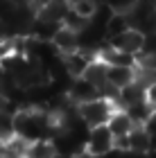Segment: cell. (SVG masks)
Segmentation results:
<instances>
[{
    "mask_svg": "<svg viewBox=\"0 0 156 158\" xmlns=\"http://www.w3.org/2000/svg\"><path fill=\"white\" fill-rule=\"evenodd\" d=\"M127 138H129V152H133V154L150 152V133H147V129L143 124H136L127 133Z\"/></svg>",
    "mask_w": 156,
    "mask_h": 158,
    "instance_id": "obj_7",
    "label": "cell"
},
{
    "mask_svg": "<svg viewBox=\"0 0 156 158\" xmlns=\"http://www.w3.org/2000/svg\"><path fill=\"white\" fill-rule=\"evenodd\" d=\"M68 2H73V0H68Z\"/></svg>",
    "mask_w": 156,
    "mask_h": 158,
    "instance_id": "obj_19",
    "label": "cell"
},
{
    "mask_svg": "<svg viewBox=\"0 0 156 158\" xmlns=\"http://www.w3.org/2000/svg\"><path fill=\"white\" fill-rule=\"evenodd\" d=\"M9 5L20 9V7H32V0H9Z\"/></svg>",
    "mask_w": 156,
    "mask_h": 158,
    "instance_id": "obj_16",
    "label": "cell"
},
{
    "mask_svg": "<svg viewBox=\"0 0 156 158\" xmlns=\"http://www.w3.org/2000/svg\"><path fill=\"white\" fill-rule=\"evenodd\" d=\"M91 131L84 142V154H93V156H104L113 149V133L109 131L106 124L88 127Z\"/></svg>",
    "mask_w": 156,
    "mask_h": 158,
    "instance_id": "obj_2",
    "label": "cell"
},
{
    "mask_svg": "<svg viewBox=\"0 0 156 158\" xmlns=\"http://www.w3.org/2000/svg\"><path fill=\"white\" fill-rule=\"evenodd\" d=\"M66 95L73 104H82V102H88V99L97 97V86H93L84 77H70V86H68Z\"/></svg>",
    "mask_w": 156,
    "mask_h": 158,
    "instance_id": "obj_4",
    "label": "cell"
},
{
    "mask_svg": "<svg viewBox=\"0 0 156 158\" xmlns=\"http://www.w3.org/2000/svg\"><path fill=\"white\" fill-rule=\"evenodd\" d=\"M50 41H52V45L57 48L59 54H66V52L77 50V32L66 27V25H57V30H54Z\"/></svg>",
    "mask_w": 156,
    "mask_h": 158,
    "instance_id": "obj_5",
    "label": "cell"
},
{
    "mask_svg": "<svg viewBox=\"0 0 156 158\" xmlns=\"http://www.w3.org/2000/svg\"><path fill=\"white\" fill-rule=\"evenodd\" d=\"M127 27H131L127 11H111V16L106 18V23H104V39L116 36V34L124 32Z\"/></svg>",
    "mask_w": 156,
    "mask_h": 158,
    "instance_id": "obj_10",
    "label": "cell"
},
{
    "mask_svg": "<svg viewBox=\"0 0 156 158\" xmlns=\"http://www.w3.org/2000/svg\"><path fill=\"white\" fill-rule=\"evenodd\" d=\"M106 66L109 63H104L102 59H91L88 61V66H86V70H84V79H88L93 86H100V84H104L106 81Z\"/></svg>",
    "mask_w": 156,
    "mask_h": 158,
    "instance_id": "obj_12",
    "label": "cell"
},
{
    "mask_svg": "<svg viewBox=\"0 0 156 158\" xmlns=\"http://www.w3.org/2000/svg\"><path fill=\"white\" fill-rule=\"evenodd\" d=\"M88 23V18H84V16H79L77 11H73L68 7V11L63 14V20H61V25H66V27H70V30H75V32H79L84 25Z\"/></svg>",
    "mask_w": 156,
    "mask_h": 158,
    "instance_id": "obj_14",
    "label": "cell"
},
{
    "mask_svg": "<svg viewBox=\"0 0 156 158\" xmlns=\"http://www.w3.org/2000/svg\"><path fill=\"white\" fill-rule=\"evenodd\" d=\"M122 111L129 115V120L133 122V124H143V122L154 113V106L147 102V99H140V102H133L129 106H124Z\"/></svg>",
    "mask_w": 156,
    "mask_h": 158,
    "instance_id": "obj_11",
    "label": "cell"
},
{
    "mask_svg": "<svg viewBox=\"0 0 156 158\" xmlns=\"http://www.w3.org/2000/svg\"><path fill=\"white\" fill-rule=\"evenodd\" d=\"M145 99L152 106H156V81H152L150 86H145Z\"/></svg>",
    "mask_w": 156,
    "mask_h": 158,
    "instance_id": "obj_15",
    "label": "cell"
},
{
    "mask_svg": "<svg viewBox=\"0 0 156 158\" xmlns=\"http://www.w3.org/2000/svg\"><path fill=\"white\" fill-rule=\"evenodd\" d=\"M113 111H116V104H113L111 99H106V97H100V95L88 99V102L77 104V113H79V118L86 127L106 124V120H109V115Z\"/></svg>",
    "mask_w": 156,
    "mask_h": 158,
    "instance_id": "obj_1",
    "label": "cell"
},
{
    "mask_svg": "<svg viewBox=\"0 0 156 158\" xmlns=\"http://www.w3.org/2000/svg\"><path fill=\"white\" fill-rule=\"evenodd\" d=\"M106 127H109V131L113 135H122V133H129L136 124L129 120V115H127L122 109H116L109 115V120H106Z\"/></svg>",
    "mask_w": 156,
    "mask_h": 158,
    "instance_id": "obj_9",
    "label": "cell"
},
{
    "mask_svg": "<svg viewBox=\"0 0 156 158\" xmlns=\"http://www.w3.org/2000/svg\"><path fill=\"white\" fill-rule=\"evenodd\" d=\"M7 36V25H5V20L0 18V39H5Z\"/></svg>",
    "mask_w": 156,
    "mask_h": 158,
    "instance_id": "obj_17",
    "label": "cell"
},
{
    "mask_svg": "<svg viewBox=\"0 0 156 158\" xmlns=\"http://www.w3.org/2000/svg\"><path fill=\"white\" fill-rule=\"evenodd\" d=\"M143 39H145V34L140 30H136V27H127L124 32H120V34H116V36L106 39V43L113 45V48H118V50H124V52L138 54L140 48H143Z\"/></svg>",
    "mask_w": 156,
    "mask_h": 158,
    "instance_id": "obj_3",
    "label": "cell"
},
{
    "mask_svg": "<svg viewBox=\"0 0 156 158\" xmlns=\"http://www.w3.org/2000/svg\"><path fill=\"white\" fill-rule=\"evenodd\" d=\"M133 70L136 66H106V81L116 88H122L129 81H133Z\"/></svg>",
    "mask_w": 156,
    "mask_h": 158,
    "instance_id": "obj_8",
    "label": "cell"
},
{
    "mask_svg": "<svg viewBox=\"0 0 156 158\" xmlns=\"http://www.w3.org/2000/svg\"><path fill=\"white\" fill-rule=\"evenodd\" d=\"M68 5H70V9L77 11L79 16L91 18L93 11H95V7H97V0H73V2H68Z\"/></svg>",
    "mask_w": 156,
    "mask_h": 158,
    "instance_id": "obj_13",
    "label": "cell"
},
{
    "mask_svg": "<svg viewBox=\"0 0 156 158\" xmlns=\"http://www.w3.org/2000/svg\"><path fill=\"white\" fill-rule=\"evenodd\" d=\"M0 2H2V0H0Z\"/></svg>",
    "mask_w": 156,
    "mask_h": 158,
    "instance_id": "obj_20",
    "label": "cell"
},
{
    "mask_svg": "<svg viewBox=\"0 0 156 158\" xmlns=\"http://www.w3.org/2000/svg\"><path fill=\"white\" fill-rule=\"evenodd\" d=\"M154 113H156V106H154Z\"/></svg>",
    "mask_w": 156,
    "mask_h": 158,
    "instance_id": "obj_18",
    "label": "cell"
},
{
    "mask_svg": "<svg viewBox=\"0 0 156 158\" xmlns=\"http://www.w3.org/2000/svg\"><path fill=\"white\" fill-rule=\"evenodd\" d=\"M68 7H70L68 0H50L48 5H43V7H39V9H36V16L59 25L63 20V14L68 11Z\"/></svg>",
    "mask_w": 156,
    "mask_h": 158,
    "instance_id": "obj_6",
    "label": "cell"
}]
</instances>
